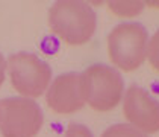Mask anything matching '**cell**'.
I'll return each mask as SVG.
<instances>
[{
  "label": "cell",
  "instance_id": "cell-11",
  "mask_svg": "<svg viewBox=\"0 0 159 137\" xmlns=\"http://www.w3.org/2000/svg\"><path fill=\"white\" fill-rule=\"evenodd\" d=\"M65 137H93V133L86 128L85 125L70 124L67 131H65Z\"/></svg>",
  "mask_w": 159,
  "mask_h": 137
},
{
  "label": "cell",
  "instance_id": "cell-3",
  "mask_svg": "<svg viewBox=\"0 0 159 137\" xmlns=\"http://www.w3.org/2000/svg\"><path fill=\"white\" fill-rule=\"evenodd\" d=\"M84 99L96 111H109L115 108L123 95V78L105 64H94L82 73Z\"/></svg>",
  "mask_w": 159,
  "mask_h": 137
},
{
  "label": "cell",
  "instance_id": "cell-7",
  "mask_svg": "<svg viewBox=\"0 0 159 137\" xmlns=\"http://www.w3.org/2000/svg\"><path fill=\"white\" fill-rule=\"evenodd\" d=\"M46 100L50 110L59 114L79 111L85 102L82 90V76L79 73L59 75L47 90Z\"/></svg>",
  "mask_w": 159,
  "mask_h": 137
},
{
  "label": "cell",
  "instance_id": "cell-1",
  "mask_svg": "<svg viewBox=\"0 0 159 137\" xmlns=\"http://www.w3.org/2000/svg\"><path fill=\"white\" fill-rule=\"evenodd\" d=\"M49 23L62 41L71 46L86 43L96 31V12L85 2L61 0L49 11Z\"/></svg>",
  "mask_w": 159,
  "mask_h": 137
},
{
  "label": "cell",
  "instance_id": "cell-2",
  "mask_svg": "<svg viewBox=\"0 0 159 137\" xmlns=\"http://www.w3.org/2000/svg\"><path fill=\"white\" fill-rule=\"evenodd\" d=\"M108 53L112 64L124 72H134L147 55V31L139 23H121L111 31Z\"/></svg>",
  "mask_w": 159,
  "mask_h": 137
},
{
  "label": "cell",
  "instance_id": "cell-8",
  "mask_svg": "<svg viewBox=\"0 0 159 137\" xmlns=\"http://www.w3.org/2000/svg\"><path fill=\"white\" fill-rule=\"evenodd\" d=\"M111 12L120 17H135L144 9L143 2H109Z\"/></svg>",
  "mask_w": 159,
  "mask_h": 137
},
{
  "label": "cell",
  "instance_id": "cell-5",
  "mask_svg": "<svg viewBox=\"0 0 159 137\" xmlns=\"http://www.w3.org/2000/svg\"><path fill=\"white\" fill-rule=\"evenodd\" d=\"M8 69L14 88L27 98H38L46 91L52 79V70L37 55L18 52L9 56Z\"/></svg>",
  "mask_w": 159,
  "mask_h": 137
},
{
  "label": "cell",
  "instance_id": "cell-6",
  "mask_svg": "<svg viewBox=\"0 0 159 137\" xmlns=\"http://www.w3.org/2000/svg\"><path fill=\"white\" fill-rule=\"evenodd\" d=\"M124 117L141 133L153 134L159 131V102L144 88L132 86L127 88L123 102Z\"/></svg>",
  "mask_w": 159,
  "mask_h": 137
},
{
  "label": "cell",
  "instance_id": "cell-9",
  "mask_svg": "<svg viewBox=\"0 0 159 137\" xmlns=\"http://www.w3.org/2000/svg\"><path fill=\"white\" fill-rule=\"evenodd\" d=\"M102 137H147L144 136L139 130H136L130 125H126V124H117V125H112L109 126Z\"/></svg>",
  "mask_w": 159,
  "mask_h": 137
},
{
  "label": "cell",
  "instance_id": "cell-10",
  "mask_svg": "<svg viewBox=\"0 0 159 137\" xmlns=\"http://www.w3.org/2000/svg\"><path fill=\"white\" fill-rule=\"evenodd\" d=\"M147 58L150 66L159 72V31L152 37V40L147 43Z\"/></svg>",
  "mask_w": 159,
  "mask_h": 137
},
{
  "label": "cell",
  "instance_id": "cell-4",
  "mask_svg": "<svg viewBox=\"0 0 159 137\" xmlns=\"http://www.w3.org/2000/svg\"><path fill=\"white\" fill-rule=\"evenodd\" d=\"M44 116L37 102L26 98L0 100V133L3 137H35Z\"/></svg>",
  "mask_w": 159,
  "mask_h": 137
},
{
  "label": "cell",
  "instance_id": "cell-12",
  "mask_svg": "<svg viewBox=\"0 0 159 137\" xmlns=\"http://www.w3.org/2000/svg\"><path fill=\"white\" fill-rule=\"evenodd\" d=\"M5 70H6V61H5L3 55L0 53V86H2L3 81H5Z\"/></svg>",
  "mask_w": 159,
  "mask_h": 137
}]
</instances>
